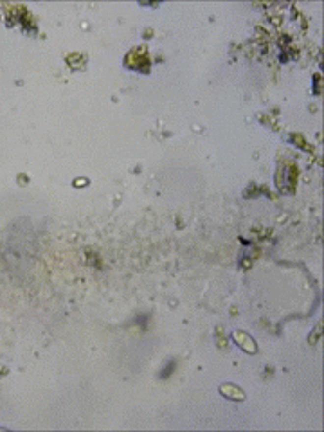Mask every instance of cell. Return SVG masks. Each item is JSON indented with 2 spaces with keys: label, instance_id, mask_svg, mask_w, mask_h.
I'll return each instance as SVG.
<instances>
[{
  "label": "cell",
  "instance_id": "6da1fadb",
  "mask_svg": "<svg viewBox=\"0 0 324 432\" xmlns=\"http://www.w3.org/2000/svg\"><path fill=\"white\" fill-rule=\"evenodd\" d=\"M220 391L223 396H227V398H231V400H245V394H243L242 389H238L236 385H232V383H223Z\"/></svg>",
  "mask_w": 324,
  "mask_h": 432
},
{
  "label": "cell",
  "instance_id": "7a4b0ae2",
  "mask_svg": "<svg viewBox=\"0 0 324 432\" xmlns=\"http://www.w3.org/2000/svg\"><path fill=\"white\" fill-rule=\"evenodd\" d=\"M234 337H236V340L242 344L243 350H247L248 353H254V351H256V342H254V340L250 339L248 335H243L242 331H236V333H234Z\"/></svg>",
  "mask_w": 324,
  "mask_h": 432
}]
</instances>
